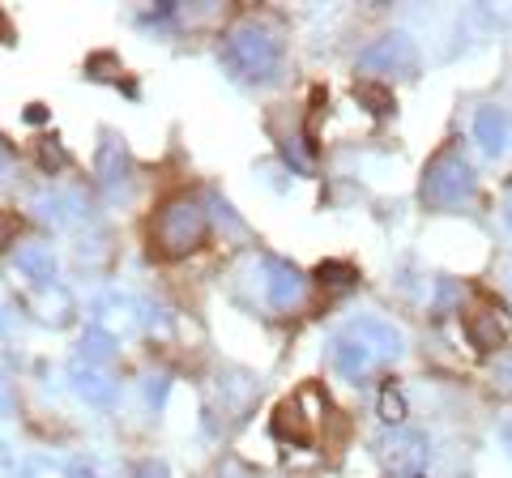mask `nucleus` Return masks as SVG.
Instances as JSON below:
<instances>
[{
	"label": "nucleus",
	"instance_id": "nucleus-3",
	"mask_svg": "<svg viewBox=\"0 0 512 478\" xmlns=\"http://www.w3.org/2000/svg\"><path fill=\"white\" fill-rule=\"evenodd\" d=\"M222 65L248 86H269L282 73V39L265 22H239L222 39Z\"/></svg>",
	"mask_w": 512,
	"mask_h": 478
},
{
	"label": "nucleus",
	"instance_id": "nucleus-1",
	"mask_svg": "<svg viewBox=\"0 0 512 478\" xmlns=\"http://www.w3.org/2000/svg\"><path fill=\"white\" fill-rule=\"evenodd\" d=\"M406 355V338L393 321H380V316H355L333 333V368L342 380H367L372 372L389 368Z\"/></svg>",
	"mask_w": 512,
	"mask_h": 478
},
{
	"label": "nucleus",
	"instance_id": "nucleus-31",
	"mask_svg": "<svg viewBox=\"0 0 512 478\" xmlns=\"http://www.w3.org/2000/svg\"><path fill=\"white\" fill-rule=\"evenodd\" d=\"M9 163V154H5V146H0V167H5Z\"/></svg>",
	"mask_w": 512,
	"mask_h": 478
},
{
	"label": "nucleus",
	"instance_id": "nucleus-27",
	"mask_svg": "<svg viewBox=\"0 0 512 478\" xmlns=\"http://www.w3.org/2000/svg\"><path fill=\"white\" fill-rule=\"evenodd\" d=\"M504 227H508V235H512V188L504 193Z\"/></svg>",
	"mask_w": 512,
	"mask_h": 478
},
{
	"label": "nucleus",
	"instance_id": "nucleus-7",
	"mask_svg": "<svg viewBox=\"0 0 512 478\" xmlns=\"http://www.w3.org/2000/svg\"><path fill=\"white\" fill-rule=\"evenodd\" d=\"M141 325V304L128 291H103L90 304V329H99L103 338L120 342Z\"/></svg>",
	"mask_w": 512,
	"mask_h": 478
},
{
	"label": "nucleus",
	"instance_id": "nucleus-6",
	"mask_svg": "<svg viewBox=\"0 0 512 478\" xmlns=\"http://www.w3.org/2000/svg\"><path fill=\"white\" fill-rule=\"evenodd\" d=\"M261 291H265V304L274 312H295L303 299H308V278H303L291 261L265 257L261 261Z\"/></svg>",
	"mask_w": 512,
	"mask_h": 478
},
{
	"label": "nucleus",
	"instance_id": "nucleus-30",
	"mask_svg": "<svg viewBox=\"0 0 512 478\" xmlns=\"http://www.w3.org/2000/svg\"><path fill=\"white\" fill-rule=\"evenodd\" d=\"M0 39H9V26H5V13H0Z\"/></svg>",
	"mask_w": 512,
	"mask_h": 478
},
{
	"label": "nucleus",
	"instance_id": "nucleus-22",
	"mask_svg": "<svg viewBox=\"0 0 512 478\" xmlns=\"http://www.w3.org/2000/svg\"><path fill=\"white\" fill-rule=\"evenodd\" d=\"M18 316V304H13V295H9V286L0 282V329H9V321Z\"/></svg>",
	"mask_w": 512,
	"mask_h": 478
},
{
	"label": "nucleus",
	"instance_id": "nucleus-13",
	"mask_svg": "<svg viewBox=\"0 0 512 478\" xmlns=\"http://www.w3.org/2000/svg\"><path fill=\"white\" fill-rule=\"evenodd\" d=\"M94 167H99V184L107 188L111 197L128 193V184H133V158H128V150L120 146V141H103L99 146V158H94Z\"/></svg>",
	"mask_w": 512,
	"mask_h": 478
},
{
	"label": "nucleus",
	"instance_id": "nucleus-26",
	"mask_svg": "<svg viewBox=\"0 0 512 478\" xmlns=\"http://www.w3.org/2000/svg\"><path fill=\"white\" fill-rule=\"evenodd\" d=\"M69 478H99V470H94L90 461H73V466H69Z\"/></svg>",
	"mask_w": 512,
	"mask_h": 478
},
{
	"label": "nucleus",
	"instance_id": "nucleus-32",
	"mask_svg": "<svg viewBox=\"0 0 512 478\" xmlns=\"http://www.w3.org/2000/svg\"><path fill=\"white\" fill-rule=\"evenodd\" d=\"M508 291H512V269H508Z\"/></svg>",
	"mask_w": 512,
	"mask_h": 478
},
{
	"label": "nucleus",
	"instance_id": "nucleus-11",
	"mask_svg": "<svg viewBox=\"0 0 512 478\" xmlns=\"http://www.w3.org/2000/svg\"><path fill=\"white\" fill-rule=\"evenodd\" d=\"M303 406H308V397H303V389H299L295 397H286V402L278 406V414H274V436H278V440L312 444L316 427H320V414H308Z\"/></svg>",
	"mask_w": 512,
	"mask_h": 478
},
{
	"label": "nucleus",
	"instance_id": "nucleus-24",
	"mask_svg": "<svg viewBox=\"0 0 512 478\" xmlns=\"http://www.w3.org/2000/svg\"><path fill=\"white\" fill-rule=\"evenodd\" d=\"M39 163H43V167H64V163H69V154H64L60 146H43V150H39Z\"/></svg>",
	"mask_w": 512,
	"mask_h": 478
},
{
	"label": "nucleus",
	"instance_id": "nucleus-5",
	"mask_svg": "<svg viewBox=\"0 0 512 478\" xmlns=\"http://www.w3.org/2000/svg\"><path fill=\"white\" fill-rule=\"evenodd\" d=\"M427 457H431L427 436L406 432V427H393V432L380 440V461L393 478H423Z\"/></svg>",
	"mask_w": 512,
	"mask_h": 478
},
{
	"label": "nucleus",
	"instance_id": "nucleus-14",
	"mask_svg": "<svg viewBox=\"0 0 512 478\" xmlns=\"http://www.w3.org/2000/svg\"><path fill=\"white\" fill-rule=\"evenodd\" d=\"M13 269L35 286H52V282H60V261H56V252H52V244H22L18 248V257H13Z\"/></svg>",
	"mask_w": 512,
	"mask_h": 478
},
{
	"label": "nucleus",
	"instance_id": "nucleus-2",
	"mask_svg": "<svg viewBox=\"0 0 512 478\" xmlns=\"http://www.w3.org/2000/svg\"><path fill=\"white\" fill-rule=\"evenodd\" d=\"M210 239V210L197 193H171L150 222V252L163 261H184Z\"/></svg>",
	"mask_w": 512,
	"mask_h": 478
},
{
	"label": "nucleus",
	"instance_id": "nucleus-8",
	"mask_svg": "<svg viewBox=\"0 0 512 478\" xmlns=\"http://www.w3.org/2000/svg\"><path fill=\"white\" fill-rule=\"evenodd\" d=\"M414 65H419V52H414V39L402 35V30L380 35L359 52V69L367 73H414Z\"/></svg>",
	"mask_w": 512,
	"mask_h": 478
},
{
	"label": "nucleus",
	"instance_id": "nucleus-12",
	"mask_svg": "<svg viewBox=\"0 0 512 478\" xmlns=\"http://www.w3.org/2000/svg\"><path fill=\"white\" fill-rule=\"evenodd\" d=\"M474 141L483 146L491 158H500L504 150H508V141H512V116L504 107H495V103H487V107H478L474 111Z\"/></svg>",
	"mask_w": 512,
	"mask_h": 478
},
{
	"label": "nucleus",
	"instance_id": "nucleus-21",
	"mask_svg": "<svg viewBox=\"0 0 512 478\" xmlns=\"http://www.w3.org/2000/svg\"><path fill=\"white\" fill-rule=\"evenodd\" d=\"M133 478H171V470H167V461L150 457V461H141V466L133 470Z\"/></svg>",
	"mask_w": 512,
	"mask_h": 478
},
{
	"label": "nucleus",
	"instance_id": "nucleus-17",
	"mask_svg": "<svg viewBox=\"0 0 512 478\" xmlns=\"http://www.w3.org/2000/svg\"><path fill=\"white\" fill-rule=\"evenodd\" d=\"M13 478H69V466H60L56 457L35 453V457H26L22 466L13 470Z\"/></svg>",
	"mask_w": 512,
	"mask_h": 478
},
{
	"label": "nucleus",
	"instance_id": "nucleus-28",
	"mask_svg": "<svg viewBox=\"0 0 512 478\" xmlns=\"http://www.w3.org/2000/svg\"><path fill=\"white\" fill-rule=\"evenodd\" d=\"M13 406V397H9V385H5V380H0V414H5Z\"/></svg>",
	"mask_w": 512,
	"mask_h": 478
},
{
	"label": "nucleus",
	"instance_id": "nucleus-18",
	"mask_svg": "<svg viewBox=\"0 0 512 478\" xmlns=\"http://www.w3.org/2000/svg\"><path fill=\"white\" fill-rule=\"evenodd\" d=\"M116 355V342L111 338H103L99 329H86V338H82V355L77 359H86V363H94V368H103V363Z\"/></svg>",
	"mask_w": 512,
	"mask_h": 478
},
{
	"label": "nucleus",
	"instance_id": "nucleus-15",
	"mask_svg": "<svg viewBox=\"0 0 512 478\" xmlns=\"http://www.w3.org/2000/svg\"><path fill=\"white\" fill-rule=\"evenodd\" d=\"M35 316H39L43 325H52V329L73 325L77 321V299H73V291L64 282L39 286V291H35Z\"/></svg>",
	"mask_w": 512,
	"mask_h": 478
},
{
	"label": "nucleus",
	"instance_id": "nucleus-29",
	"mask_svg": "<svg viewBox=\"0 0 512 478\" xmlns=\"http://www.w3.org/2000/svg\"><path fill=\"white\" fill-rule=\"evenodd\" d=\"M504 444H508V453H512V423L504 427Z\"/></svg>",
	"mask_w": 512,
	"mask_h": 478
},
{
	"label": "nucleus",
	"instance_id": "nucleus-4",
	"mask_svg": "<svg viewBox=\"0 0 512 478\" xmlns=\"http://www.w3.org/2000/svg\"><path fill=\"white\" fill-rule=\"evenodd\" d=\"M474 188H478V175L461 146H444L423 171V201L431 210H457V205H466L474 197Z\"/></svg>",
	"mask_w": 512,
	"mask_h": 478
},
{
	"label": "nucleus",
	"instance_id": "nucleus-9",
	"mask_svg": "<svg viewBox=\"0 0 512 478\" xmlns=\"http://www.w3.org/2000/svg\"><path fill=\"white\" fill-rule=\"evenodd\" d=\"M466 338L478 350H500L508 338V312L504 304H495L491 295H474V304L466 308Z\"/></svg>",
	"mask_w": 512,
	"mask_h": 478
},
{
	"label": "nucleus",
	"instance_id": "nucleus-20",
	"mask_svg": "<svg viewBox=\"0 0 512 478\" xmlns=\"http://www.w3.org/2000/svg\"><path fill=\"white\" fill-rule=\"evenodd\" d=\"M320 282H329L333 291H346V286L355 282V269L350 265H320Z\"/></svg>",
	"mask_w": 512,
	"mask_h": 478
},
{
	"label": "nucleus",
	"instance_id": "nucleus-25",
	"mask_svg": "<svg viewBox=\"0 0 512 478\" xmlns=\"http://www.w3.org/2000/svg\"><path fill=\"white\" fill-rule=\"evenodd\" d=\"M13 470H18V466H13V449L0 440V478H13Z\"/></svg>",
	"mask_w": 512,
	"mask_h": 478
},
{
	"label": "nucleus",
	"instance_id": "nucleus-23",
	"mask_svg": "<svg viewBox=\"0 0 512 478\" xmlns=\"http://www.w3.org/2000/svg\"><path fill=\"white\" fill-rule=\"evenodd\" d=\"M13 235H18V218H13L9 210H0V248L13 244Z\"/></svg>",
	"mask_w": 512,
	"mask_h": 478
},
{
	"label": "nucleus",
	"instance_id": "nucleus-16",
	"mask_svg": "<svg viewBox=\"0 0 512 478\" xmlns=\"http://www.w3.org/2000/svg\"><path fill=\"white\" fill-rule=\"evenodd\" d=\"M35 210H39L47 222H52V227H60V231H69V227H77V222L86 218L82 197H77V193H64V188L39 193V197H35Z\"/></svg>",
	"mask_w": 512,
	"mask_h": 478
},
{
	"label": "nucleus",
	"instance_id": "nucleus-19",
	"mask_svg": "<svg viewBox=\"0 0 512 478\" xmlns=\"http://www.w3.org/2000/svg\"><path fill=\"white\" fill-rule=\"evenodd\" d=\"M380 419L389 423V427H402L406 423V397H402V389H384L380 393Z\"/></svg>",
	"mask_w": 512,
	"mask_h": 478
},
{
	"label": "nucleus",
	"instance_id": "nucleus-10",
	"mask_svg": "<svg viewBox=\"0 0 512 478\" xmlns=\"http://www.w3.org/2000/svg\"><path fill=\"white\" fill-rule=\"evenodd\" d=\"M69 385L94 410H111V406H116V380L107 376V368H94V363H86V359H73L69 363Z\"/></svg>",
	"mask_w": 512,
	"mask_h": 478
}]
</instances>
